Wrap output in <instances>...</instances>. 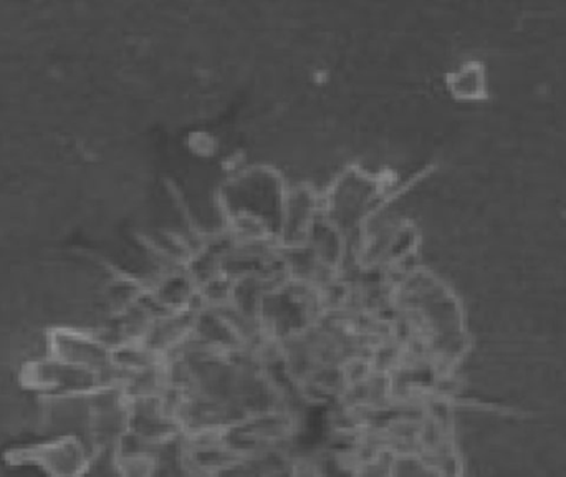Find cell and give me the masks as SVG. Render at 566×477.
Returning <instances> with one entry per match:
<instances>
[{"label": "cell", "instance_id": "obj_2", "mask_svg": "<svg viewBox=\"0 0 566 477\" xmlns=\"http://www.w3.org/2000/svg\"><path fill=\"white\" fill-rule=\"evenodd\" d=\"M22 383L40 396H92L99 390L116 386L99 373L73 365L49 353L25 363Z\"/></svg>", "mask_w": 566, "mask_h": 477}, {"label": "cell", "instance_id": "obj_1", "mask_svg": "<svg viewBox=\"0 0 566 477\" xmlns=\"http://www.w3.org/2000/svg\"><path fill=\"white\" fill-rule=\"evenodd\" d=\"M96 452L75 436H45L29 445L7 449L3 459L12 468H35L45 477H86Z\"/></svg>", "mask_w": 566, "mask_h": 477}, {"label": "cell", "instance_id": "obj_4", "mask_svg": "<svg viewBox=\"0 0 566 477\" xmlns=\"http://www.w3.org/2000/svg\"><path fill=\"white\" fill-rule=\"evenodd\" d=\"M39 423L46 436H75L90 443L92 396H40Z\"/></svg>", "mask_w": 566, "mask_h": 477}, {"label": "cell", "instance_id": "obj_3", "mask_svg": "<svg viewBox=\"0 0 566 477\" xmlns=\"http://www.w3.org/2000/svg\"><path fill=\"white\" fill-rule=\"evenodd\" d=\"M46 353L105 376L118 386L115 350L102 336L78 329H56L46 335Z\"/></svg>", "mask_w": 566, "mask_h": 477}]
</instances>
